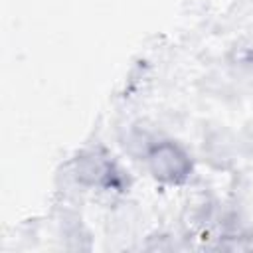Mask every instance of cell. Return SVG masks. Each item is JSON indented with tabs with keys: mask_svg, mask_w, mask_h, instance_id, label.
<instances>
[{
	"mask_svg": "<svg viewBox=\"0 0 253 253\" xmlns=\"http://www.w3.org/2000/svg\"><path fill=\"white\" fill-rule=\"evenodd\" d=\"M150 164H152V170L158 178L162 180H178V178H184L186 176V168H188V162H186V156L176 148V146H160L152 152V158H150Z\"/></svg>",
	"mask_w": 253,
	"mask_h": 253,
	"instance_id": "6da1fadb",
	"label": "cell"
}]
</instances>
